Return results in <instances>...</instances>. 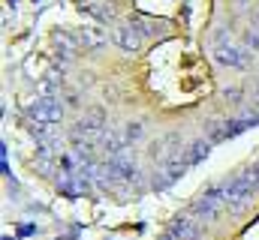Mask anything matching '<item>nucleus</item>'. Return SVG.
I'll use <instances>...</instances> for the list:
<instances>
[{"label":"nucleus","instance_id":"nucleus-8","mask_svg":"<svg viewBox=\"0 0 259 240\" xmlns=\"http://www.w3.org/2000/svg\"><path fill=\"white\" fill-rule=\"evenodd\" d=\"M208 150H211V141H193L181 159H184V165H196V162H199V159H202Z\"/></svg>","mask_w":259,"mask_h":240},{"label":"nucleus","instance_id":"nucleus-1","mask_svg":"<svg viewBox=\"0 0 259 240\" xmlns=\"http://www.w3.org/2000/svg\"><path fill=\"white\" fill-rule=\"evenodd\" d=\"M223 204H226V198H223V186H211V189H205V192L196 198L193 213L199 216V219H217L220 210H223Z\"/></svg>","mask_w":259,"mask_h":240},{"label":"nucleus","instance_id":"nucleus-9","mask_svg":"<svg viewBox=\"0 0 259 240\" xmlns=\"http://www.w3.org/2000/svg\"><path fill=\"white\" fill-rule=\"evenodd\" d=\"M142 135H145V126H142V123H127V129H124V141H127V144L139 141Z\"/></svg>","mask_w":259,"mask_h":240},{"label":"nucleus","instance_id":"nucleus-2","mask_svg":"<svg viewBox=\"0 0 259 240\" xmlns=\"http://www.w3.org/2000/svg\"><path fill=\"white\" fill-rule=\"evenodd\" d=\"M27 114L36 120L39 126H52V123H58V120L64 117V108H61V102H58V99L42 96V99H36V102L27 108Z\"/></svg>","mask_w":259,"mask_h":240},{"label":"nucleus","instance_id":"nucleus-3","mask_svg":"<svg viewBox=\"0 0 259 240\" xmlns=\"http://www.w3.org/2000/svg\"><path fill=\"white\" fill-rule=\"evenodd\" d=\"M253 186L247 183L244 177H235V180H229V183H223V198H226V204L232 207V210H241L250 198H253Z\"/></svg>","mask_w":259,"mask_h":240},{"label":"nucleus","instance_id":"nucleus-4","mask_svg":"<svg viewBox=\"0 0 259 240\" xmlns=\"http://www.w3.org/2000/svg\"><path fill=\"white\" fill-rule=\"evenodd\" d=\"M103 126H106V111L103 108H94L88 117L78 120V126H75V138H97V135H103Z\"/></svg>","mask_w":259,"mask_h":240},{"label":"nucleus","instance_id":"nucleus-5","mask_svg":"<svg viewBox=\"0 0 259 240\" xmlns=\"http://www.w3.org/2000/svg\"><path fill=\"white\" fill-rule=\"evenodd\" d=\"M214 60L220 63V66H235V69H241L247 60H244V54L235 48V45H226L223 42V36H220V42L214 45Z\"/></svg>","mask_w":259,"mask_h":240},{"label":"nucleus","instance_id":"nucleus-11","mask_svg":"<svg viewBox=\"0 0 259 240\" xmlns=\"http://www.w3.org/2000/svg\"><path fill=\"white\" fill-rule=\"evenodd\" d=\"M244 42H247V45H253V48H259V33H253V30H250V33L244 36Z\"/></svg>","mask_w":259,"mask_h":240},{"label":"nucleus","instance_id":"nucleus-6","mask_svg":"<svg viewBox=\"0 0 259 240\" xmlns=\"http://www.w3.org/2000/svg\"><path fill=\"white\" fill-rule=\"evenodd\" d=\"M172 234L178 240H202V228H199V222H193L190 216H178L172 222Z\"/></svg>","mask_w":259,"mask_h":240},{"label":"nucleus","instance_id":"nucleus-10","mask_svg":"<svg viewBox=\"0 0 259 240\" xmlns=\"http://www.w3.org/2000/svg\"><path fill=\"white\" fill-rule=\"evenodd\" d=\"M81 42H84V45H100V42H103V33L91 27V30H84V33H81Z\"/></svg>","mask_w":259,"mask_h":240},{"label":"nucleus","instance_id":"nucleus-7","mask_svg":"<svg viewBox=\"0 0 259 240\" xmlns=\"http://www.w3.org/2000/svg\"><path fill=\"white\" fill-rule=\"evenodd\" d=\"M115 42H118L121 48L133 51V48H139V45H142V33H139L133 24H124V27H118V30H115Z\"/></svg>","mask_w":259,"mask_h":240},{"label":"nucleus","instance_id":"nucleus-12","mask_svg":"<svg viewBox=\"0 0 259 240\" xmlns=\"http://www.w3.org/2000/svg\"><path fill=\"white\" fill-rule=\"evenodd\" d=\"M238 3H244V0H238Z\"/></svg>","mask_w":259,"mask_h":240}]
</instances>
